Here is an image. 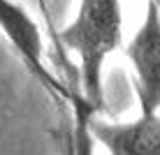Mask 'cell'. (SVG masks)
<instances>
[{
	"mask_svg": "<svg viewBox=\"0 0 160 155\" xmlns=\"http://www.w3.org/2000/svg\"><path fill=\"white\" fill-rule=\"evenodd\" d=\"M121 5L116 0H86L79 5L77 19L58 32V42L81 60V97L93 114L104 107L102 65L121 44Z\"/></svg>",
	"mask_w": 160,
	"mask_h": 155,
	"instance_id": "1",
	"label": "cell"
},
{
	"mask_svg": "<svg viewBox=\"0 0 160 155\" xmlns=\"http://www.w3.org/2000/svg\"><path fill=\"white\" fill-rule=\"evenodd\" d=\"M137 76V99L142 116H156L160 109V2L146 5L142 28L125 49Z\"/></svg>",
	"mask_w": 160,
	"mask_h": 155,
	"instance_id": "2",
	"label": "cell"
},
{
	"mask_svg": "<svg viewBox=\"0 0 160 155\" xmlns=\"http://www.w3.org/2000/svg\"><path fill=\"white\" fill-rule=\"evenodd\" d=\"M88 130L109 155H160V114L139 116L132 123H102L93 118Z\"/></svg>",
	"mask_w": 160,
	"mask_h": 155,
	"instance_id": "3",
	"label": "cell"
},
{
	"mask_svg": "<svg viewBox=\"0 0 160 155\" xmlns=\"http://www.w3.org/2000/svg\"><path fill=\"white\" fill-rule=\"evenodd\" d=\"M0 28L7 35V40L12 42V46L19 51V56L26 60V65L32 70V74H37L47 86H51L53 90H60L65 95H70L63 86L58 84V79H53L49 74V70L44 67V46H42V35L37 23L30 19V14L26 12L21 5L0 0Z\"/></svg>",
	"mask_w": 160,
	"mask_h": 155,
	"instance_id": "4",
	"label": "cell"
}]
</instances>
